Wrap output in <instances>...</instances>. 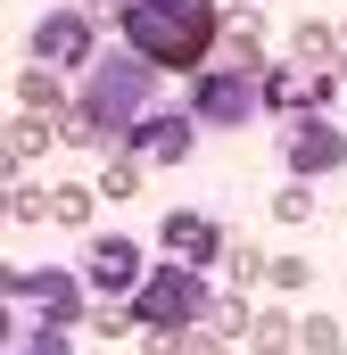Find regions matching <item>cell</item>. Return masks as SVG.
<instances>
[{
  "label": "cell",
  "mask_w": 347,
  "mask_h": 355,
  "mask_svg": "<svg viewBox=\"0 0 347 355\" xmlns=\"http://www.w3.org/2000/svg\"><path fill=\"white\" fill-rule=\"evenodd\" d=\"M223 265H232V272H240V281H248V272H264V257H257V248H248V240H223Z\"/></svg>",
  "instance_id": "23"
},
{
  "label": "cell",
  "mask_w": 347,
  "mask_h": 355,
  "mask_svg": "<svg viewBox=\"0 0 347 355\" xmlns=\"http://www.w3.org/2000/svg\"><path fill=\"white\" fill-rule=\"evenodd\" d=\"M248 347L257 355H289L298 347V322H289V314H257V322H248Z\"/></svg>",
  "instance_id": "15"
},
{
  "label": "cell",
  "mask_w": 347,
  "mask_h": 355,
  "mask_svg": "<svg viewBox=\"0 0 347 355\" xmlns=\"http://www.w3.org/2000/svg\"><path fill=\"white\" fill-rule=\"evenodd\" d=\"M289 58H298V67H331V58H339V33H331V25H298Z\"/></svg>",
  "instance_id": "16"
},
{
  "label": "cell",
  "mask_w": 347,
  "mask_h": 355,
  "mask_svg": "<svg viewBox=\"0 0 347 355\" xmlns=\"http://www.w3.org/2000/svg\"><path fill=\"white\" fill-rule=\"evenodd\" d=\"M273 215H281V223H314V190H306V182H289V190L273 198Z\"/></svg>",
  "instance_id": "21"
},
{
  "label": "cell",
  "mask_w": 347,
  "mask_h": 355,
  "mask_svg": "<svg viewBox=\"0 0 347 355\" xmlns=\"http://www.w3.org/2000/svg\"><path fill=\"white\" fill-rule=\"evenodd\" d=\"M198 149V116L190 107H149L141 124H133V157L141 166H182Z\"/></svg>",
  "instance_id": "7"
},
{
  "label": "cell",
  "mask_w": 347,
  "mask_h": 355,
  "mask_svg": "<svg viewBox=\"0 0 347 355\" xmlns=\"http://www.w3.org/2000/svg\"><path fill=\"white\" fill-rule=\"evenodd\" d=\"M99 8H108V0H99ZM116 8H133V0H116Z\"/></svg>",
  "instance_id": "28"
},
{
  "label": "cell",
  "mask_w": 347,
  "mask_h": 355,
  "mask_svg": "<svg viewBox=\"0 0 347 355\" xmlns=\"http://www.w3.org/2000/svg\"><path fill=\"white\" fill-rule=\"evenodd\" d=\"M158 240H166V257H182V265H223V232H215V223H207V215H166V232H158Z\"/></svg>",
  "instance_id": "11"
},
{
  "label": "cell",
  "mask_w": 347,
  "mask_h": 355,
  "mask_svg": "<svg viewBox=\"0 0 347 355\" xmlns=\"http://www.w3.org/2000/svg\"><path fill=\"white\" fill-rule=\"evenodd\" d=\"M17 347V322H8V297H0V355Z\"/></svg>",
  "instance_id": "25"
},
{
  "label": "cell",
  "mask_w": 347,
  "mask_h": 355,
  "mask_svg": "<svg viewBox=\"0 0 347 355\" xmlns=\"http://www.w3.org/2000/svg\"><path fill=\"white\" fill-rule=\"evenodd\" d=\"M339 50H347V25H339Z\"/></svg>",
  "instance_id": "29"
},
{
  "label": "cell",
  "mask_w": 347,
  "mask_h": 355,
  "mask_svg": "<svg viewBox=\"0 0 347 355\" xmlns=\"http://www.w3.org/2000/svg\"><path fill=\"white\" fill-rule=\"evenodd\" d=\"M331 83H339L331 67H298V58H289V67H264V107H273V116H314V107L331 99Z\"/></svg>",
  "instance_id": "9"
},
{
  "label": "cell",
  "mask_w": 347,
  "mask_h": 355,
  "mask_svg": "<svg viewBox=\"0 0 347 355\" xmlns=\"http://www.w3.org/2000/svg\"><path fill=\"white\" fill-rule=\"evenodd\" d=\"M8 355H75V331H67V322H42V331H25Z\"/></svg>",
  "instance_id": "19"
},
{
  "label": "cell",
  "mask_w": 347,
  "mask_h": 355,
  "mask_svg": "<svg viewBox=\"0 0 347 355\" xmlns=\"http://www.w3.org/2000/svg\"><path fill=\"white\" fill-rule=\"evenodd\" d=\"M264 281H273V289H306V257H273Z\"/></svg>",
  "instance_id": "22"
},
{
  "label": "cell",
  "mask_w": 347,
  "mask_h": 355,
  "mask_svg": "<svg viewBox=\"0 0 347 355\" xmlns=\"http://www.w3.org/2000/svg\"><path fill=\"white\" fill-rule=\"evenodd\" d=\"M281 157H289L298 182H314V174H331V166H347V132L323 107H314V116H289V124H281Z\"/></svg>",
  "instance_id": "6"
},
{
  "label": "cell",
  "mask_w": 347,
  "mask_h": 355,
  "mask_svg": "<svg viewBox=\"0 0 347 355\" xmlns=\"http://www.w3.org/2000/svg\"><path fill=\"white\" fill-rule=\"evenodd\" d=\"M50 223H91V190L58 182V190H50Z\"/></svg>",
  "instance_id": "20"
},
{
  "label": "cell",
  "mask_w": 347,
  "mask_h": 355,
  "mask_svg": "<svg viewBox=\"0 0 347 355\" xmlns=\"http://www.w3.org/2000/svg\"><path fill=\"white\" fill-rule=\"evenodd\" d=\"M17 297H25L42 322H75V314H83V281H75V272H58V265L17 272Z\"/></svg>",
  "instance_id": "10"
},
{
  "label": "cell",
  "mask_w": 347,
  "mask_h": 355,
  "mask_svg": "<svg viewBox=\"0 0 347 355\" xmlns=\"http://www.w3.org/2000/svg\"><path fill=\"white\" fill-rule=\"evenodd\" d=\"M50 141H58V132H50V116H33V107H25V116L8 124V149H17V157H42Z\"/></svg>",
  "instance_id": "17"
},
{
  "label": "cell",
  "mask_w": 347,
  "mask_h": 355,
  "mask_svg": "<svg viewBox=\"0 0 347 355\" xmlns=\"http://www.w3.org/2000/svg\"><path fill=\"white\" fill-rule=\"evenodd\" d=\"M0 215H8V190H0Z\"/></svg>",
  "instance_id": "27"
},
{
  "label": "cell",
  "mask_w": 347,
  "mask_h": 355,
  "mask_svg": "<svg viewBox=\"0 0 347 355\" xmlns=\"http://www.w3.org/2000/svg\"><path fill=\"white\" fill-rule=\"evenodd\" d=\"M17 91H25V107H33V116H58V107H67V83H58V67H33Z\"/></svg>",
  "instance_id": "14"
},
{
  "label": "cell",
  "mask_w": 347,
  "mask_h": 355,
  "mask_svg": "<svg viewBox=\"0 0 347 355\" xmlns=\"http://www.w3.org/2000/svg\"><path fill=\"white\" fill-rule=\"evenodd\" d=\"M83 289H99L108 306H124V297L141 289V248H133L124 232H108V240H91V257H83Z\"/></svg>",
  "instance_id": "8"
},
{
  "label": "cell",
  "mask_w": 347,
  "mask_h": 355,
  "mask_svg": "<svg viewBox=\"0 0 347 355\" xmlns=\"http://www.w3.org/2000/svg\"><path fill=\"white\" fill-rule=\"evenodd\" d=\"M298 347H306V355H339V347H347V331L331 322V314H306V322H298Z\"/></svg>",
  "instance_id": "18"
},
{
  "label": "cell",
  "mask_w": 347,
  "mask_h": 355,
  "mask_svg": "<svg viewBox=\"0 0 347 355\" xmlns=\"http://www.w3.org/2000/svg\"><path fill=\"white\" fill-rule=\"evenodd\" d=\"M149 355H223V339H215L207 322H190V331H149Z\"/></svg>",
  "instance_id": "13"
},
{
  "label": "cell",
  "mask_w": 347,
  "mask_h": 355,
  "mask_svg": "<svg viewBox=\"0 0 347 355\" xmlns=\"http://www.w3.org/2000/svg\"><path fill=\"white\" fill-rule=\"evenodd\" d=\"M207 272L166 257V272H141V289L124 297V314H133V331H190V322H207Z\"/></svg>",
  "instance_id": "4"
},
{
  "label": "cell",
  "mask_w": 347,
  "mask_h": 355,
  "mask_svg": "<svg viewBox=\"0 0 347 355\" xmlns=\"http://www.w3.org/2000/svg\"><path fill=\"white\" fill-rule=\"evenodd\" d=\"M248 322H257V306H248V289H215V297H207V331H215V339H240Z\"/></svg>",
  "instance_id": "12"
},
{
  "label": "cell",
  "mask_w": 347,
  "mask_h": 355,
  "mask_svg": "<svg viewBox=\"0 0 347 355\" xmlns=\"http://www.w3.org/2000/svg\"><path fill=\"white\" fill-rule=\"evenodd\" d=\"M257 107H264V42H240V33H232V58H223V67H198L190 116H198V124H248Z\"/></svg>",
  "instance_id": "3"
},
{
  "label": "cell",
  "mask_w": 347,
  "mask_h": 355,
  "mask_svg": "<svg viewBox=\"0 0 347 355\" xmlns=\"http://www.w3.org/2000/svg\"><path fill=\"white\" fill-rule=\"evenodd\" d=\"M158 107V67L149 58H91L83 67V99H75V116H83L91 132H99V149H124L133 141V124Z\"/></svg>",
  "instance_id": "2"
},
{
  "label": "cell",
  "mask_w": 347,
  "mask_h": 355,
  "mask_svg": "<svg viewBox=\"0 0 347 355\" xmlns=\"http://www.w3.org/2000/svg\"><path fill=\"white\" fill-rule=\"evenodd\" d=\"M133 182H141V157H116V166H108V198H124Z\"/></svg>",
  "instance_id": "24"
},
{
  "label": "cell",
  "mask_w": 347,
  "mask_h": 355,
  "mask_svg": "<svg viewBox=\"0 0 347 355\" xmlns=\"http://www.w3.org/2000/svg\"><path fill=\"white\" fill-rule=\"evenodd\" d=\"M0 297H17V265H0Z\"/></svg>",
  "instance_id": "26"
},
{
  "label": "cell",
  "mask_w": 347,
  "mask_h": 355,
  "mask_svg": "<svg viewBox=\"0 0 347 355\" xmlns=\"http://www.w3.org/2000/svg\"><path fill=\"white\" fill-rule=\"evenodd\" d=\"M25 58L33 67H58V75H83L91 58H99V8H50L25 33Z\"/></svg>",
  "instance_id": "5"
},
{
  "label": "cell",
  "mask_w": 347,
  "mask_h": 355,
  "mask_svg": "<svg viewBox=\"0 0 347 355\" xmlns=\"http://www.w3.org/2000/svg\"><path fill=\"white\" fill-rule=\"evenodd\" d=\"M116 33H124V50L133 58H149L158 75H198L207 58H215V42H223V8L215 0H133V8H116Z\"/></svg>",
  "instance_id": "1"
}]
</instances>
